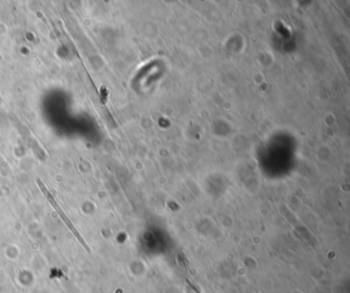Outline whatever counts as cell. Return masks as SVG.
Returning a JSON list of instances; mask_svg holds the SVG:
<instances>
[{"label": "cell", "mask_w": 350, "mask_h": 293, "mask_svg": "<svg viewBox=\"0 0 350 293\" xmlns=\"http://www.w3.org/2000/svg\"><path fill=\"white\" fill-rule=\"evenodd\" d=\"M37 184L39 186V189L41 190V192H43V194L46 196V198L48 199V201L51 203V205L54 207L55 210L57 212V214H59V216L63 220V222H65V224L68 226V228L71 231V233L75 236V238L78 240V242L84 246V248L88 251V252L90 254L91 252V248L89 247L88 243L86 242V240L84 239V237L81 236V234L79 233L78 230L76 228V226L73 224V222H71V220L68 218V216L64 212L63 209H62V207L60 206V204L57 202V200L54 198L53 194L51 193V191L48 189L47 186L45 184V182L41 180L40 178H37Z\"/></svg>", "instance_id": "6da1fadb"}]
</instances>
